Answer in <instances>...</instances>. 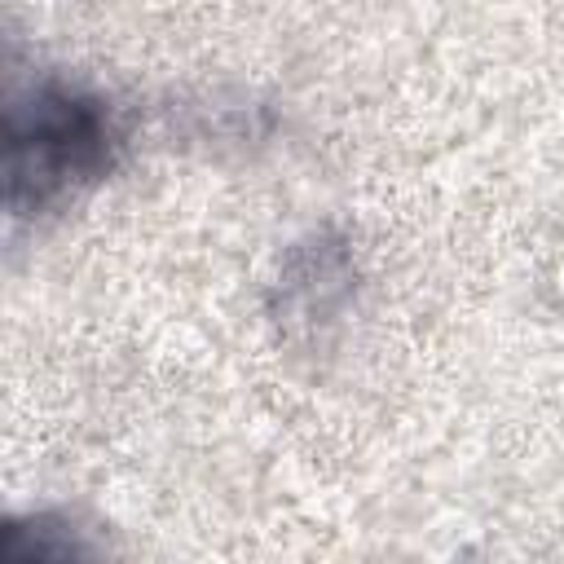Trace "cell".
<instances>
[{
	"instance_id": "obj_1",
	"label": "cell",
	"mask_w": 564,
	"mask_h": 564,
	"mask_svg": "<svg viewBox=\"0 0 564 564\" xmlns=\"http://www.w3.org/2000/svg\"><path fill=\"white\" fill-rule=\"evenodd\" d=\"M119 128L110 106L66 79H40L4 115V207L44 216L101 181L115 163Z\"/></svg>"
}]
</instances>
